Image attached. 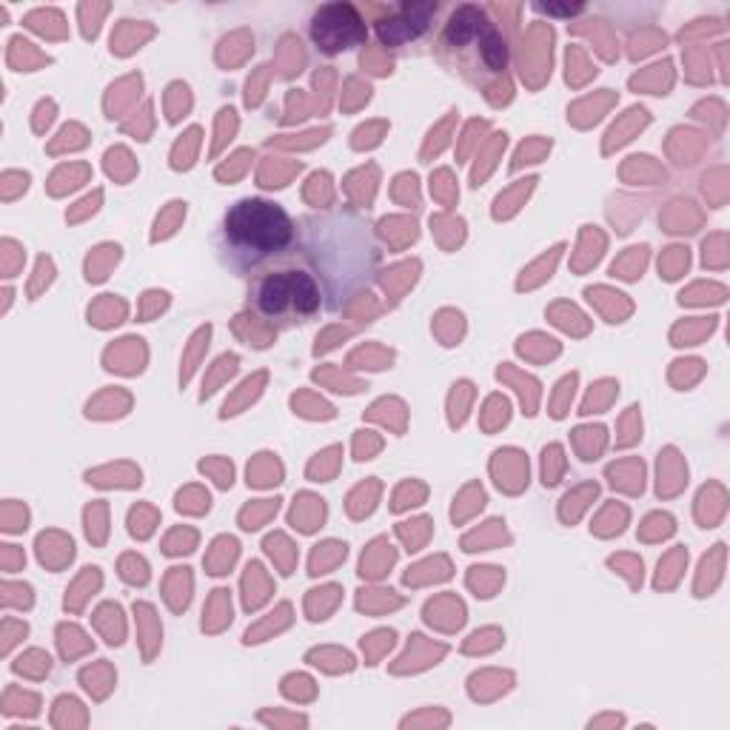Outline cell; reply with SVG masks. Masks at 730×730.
<instances>
[{
  "label": "cell",
  "mask_w": 730,
  "mask_h": 730,
  "mask_svg": "<svg viewBox=\"0 0 730 730\" xmlns=\"http://www.w3.org/2000/svg\"><path fill=\"white\" fill-rule=\"evenodd\" d=\"M379 257L382 251L368 231V222L354 211L308 214L297 222L294 262L305 265L317 277L331 311H339L371 282Z\"/></svg>",
  "instance_id": "6da1fadb"
},
{
  "label": "cell",
  "mask_w": 730,
  "mask_h": 730,
  "mask_svg": "<svg viewBox=\"0 0 730 730\" xmlns=\"http://www.w3.org/2000/svg\"><path fill=\"white\" fill-rule=\"evenodd\" d=\"M217 251L237 277H259L297 254V222L271 200L242 197L222 214Z\"/></svg>",
  "instance_id": "7a4b0ae2"
},
{
  "label": "cell",
  "mask_w": 730,
  "mask_h": 730,
  "mask_svg": "<svg viewBox=\"0 0 730 730\" xmlns=\"http://www.w3.org/2000/svg\"><path fill=\"white\" fill-rule=\"evenodd\" d=\"M436 57L456 68L473 86H508V43L485 9L473 3L453 6L436 34Z\"/></svg>",
  "instance_id": "3957f363"
},
{
  "label": "cell",
  "mask_w": 730,
  "mask_h": 730,
  "mask_svg": "<svg viewBox=\"0 0 730 730\" xmlns=\"http://www.w3.org/2000/svg\"><path fill=\"white\" fill-rule=\"evenodd\" d=\"M248 299L257 317L265 319L268 325L294 328L317 317L322 305V288L305 265L291 259L285 265H277L254 277Z\"/></svg>",
  "instance_id": "277c9868"
},
{
  "label": "cell",
  "mask_w": 730,
  "mask_h": 730,
  "mask_svg": "<svg viewBox=\"0 0 730 730\" xmlns=\"http://www.w3.org/2000/svg\"><path fill=\"white\" fill-rule=\"evenodd\" d=\"M308 34L319 54H339L354 46H362L368 29L365 17L354 3H325L311 14Z\"/></svg>",
  "instance_id": "5b68a950"
},
{
  "label": "cell",
  "mask_w": 730,
  "mask_h": 730,
  "mask_svg": "<svg viewBox=\"0 0 730 730\" xmlns=\"http://www.w3.org/2000/svg\"><path fill=\"white\" fill-rule=\"evenodd\" d=\"M436 11H439V3L388 6V11L376 20V37L382 46H405L411 40H419L431 29Z\"/></svg>",
  "instance_id": "8992f818"
},
{
  "label": "cell",
  "mask_w": 730,
  "mask_h": 730,
  "mask_svg": "<svg viewBox=\"0 0 730 730\" xmlns=\"http://www.w3.org/2000/svg\"><path fill=\"white\" fill-rule=\"evenodd\" d=\"M394 562V550L391 545H385L382 539H376L365 553H362V565H359V573L362 576H379L385 573V567Z\"/></svg>",
  "instance_id": "52a82bcc"
},
{
  "label": "cell",
  "mask_w": 730,
  "mask_h": 730,
  "mask_svg": "<svg viewBox=\"0 0 730 730\" xmlns=\"http://www.w3.org/2000/svg\"><path fill=\"white\" fill-rule=\"evenodd\" d=\"M117 257H120V248H117V245H103V248H97V251L88 257V265H86L88 279H103L106 271H108V265L117 262Z\"/></svg>",
  "instance_id": "ba28073f"
},
{
  "label": "cell",
  "mask_w": 730,
  "mask_h": 730,
  "mask_svg": "<svg viewBox=\"0 0 730 730\" xmlns=\"http://www.w3.org/2000/svg\"><path fill=\"white\" fill-rule=\"evenodd\" d=\"M345 556V545H336V542H328V545H319L311 556V573H325L331 565H336L339 559Z\"/></svg>",
  "instance_id": "9c48e42d"
},
{
  "label": "cell",
  "mask_w": 730,
  "mask_h": 730,
  "mask_svg": "<svg viewBox=\"0 0 730 730\" xmlns=\"http://www.w3.org/2000/svg\"><path fill=\"white\" fill-rule=\"evenodd\" d=\"M627 251H630L627 257H622L619 262H613V274H619V277H624V279H633V277L642 271V265H644V257H647L644 251H647V248L642 245V248H627Z\"/></svg>",
  "instance_id": "30bf717a"
},
{
  "label": "cell",
  "mask_w": 730,
  "mask_h": 730,
  "mask_svg": "<svg viewBox=\"0 0 730 730\" xmlns=\"http://www.w3.org/2000/svg\"><path fill=\"white\" fill-rule=\"evenodd\" d=\"M123 302H114L111 297L106 299V302H97L94 305V311H88V317H94V322L97 325H111V322H120V317H123Z\"/></svg>",
  "instance_id": "8fae6325"
},
{
  "label": "cell",
  "mask_w": 730,
  "mask_h": 730,
  "mask_svg": "<svg viewBox=\"0 0 730 730\" xmlns=\"http://www.w3.org/2000/svg\"><path fill=\"white\" fill-rule=\"evenodd\" d=\"M633 123H647L644 108H630V111H627V120H622V123H616V125L610 128V134H607V137H610V143H607V145H613V143H616V145H619V143H624V134H627V131H633Z\"/></svg>",
  "instance_id": "7c38bea8"
},
{
  "label": "cell",
  "mask_w": 730,
  "mask_h": 730,
  "mask_svg": "<svg viewBox=\"0 0 730 730\" xmlns=\"http://www.w3.org/2000/svg\"><path fill=\"white\" fill-rule=\"evenodd\" d=\"M684 265H687V251H684V248H667V254H664L662 262H659V268L664 271L667 279L679 277V271H682Z\"/></svg>",
  "instance_id": "4fadbf2b"
},
{
  "label": "cell",
  "mask_w": 730,
  "mask_h": 730,
  "mask_svg": "<svg viewBox=\"0 0 730 730\" xmlns=\"http://www.w3.org/2000/svg\"><path fill=\"white\" fill-rule=\"evenodd\" d=\"M234 371H237V356H234V354H225V356H220V359H217V371H214L211 382H208V385L202 388V399H205L208 394H214V388H217V379H222L225 374L231 376Z\"/></svg>",
  "instance_id": "5bb4252c"
},
{
  "label": "cell",
  "mask_w": 730,
  "mask_h": 730,
  "mask_svg": "<svg viewBox=\"0 0 730 730\" xmlns=\"http://www.w3.org/2000/svg\"><path fill=\"white\" fill-rule=\"evenodd\" d=\"M394 644V630H379V633H371L365 642H362V647L368 650V659H376L382 650H388Z\"/></svg>",
  "instance_id": "9a60e30c"
},
{
  "label": "cell",
  "mask_w": 730,
  "mask_h": 730,
  "mask_svg": "<svg viewBox=\"0 0 730 730\" xmlns=\"http://www.w3.org/2000/svg\"><path fill=\"white\" fill-rule=\"evenodd\" d=\"M277 510V499L274 502H265V505H254V508H245L242 510V528H259V522L265 516H271Z\"/></svg>",
  "instance_id": "2e32d148"
},
{
  "label": "cell",
  "mask_w": 730,
  "mask_h": 730,
  "mask_svg": "<svg viewBox=\"0 0 730 730\" xmlns=\"http://www.w3.org/2000/svg\"><path fill=\"white\" fill-rule=\"evenodd\" d=\"M26 662H29V664L17 662V664H14V670H20V673H31V676H43V673H48V656H43L40 650H31V653L26 656Z\"/></svg>",
  "instance_id": "e0dca14e"
},
{
  "label": "cell",
  "mask_w": 730,
  "mask_h": 730,
  "mask_svg": "<svg viewBox=\"0 0 730 730\" xmlns=\"http://www.w3.org/2000/svg\"><path fill=\"white\" fill-rule=\"evenodd\" d=\"M550 148V143H536V140H530V143H525L522 148H519V154H516V160H513V168H519L522 163H536L545 151Z\"/></svg>",
  "instance_id": "ac0fdd59"
},
{
  "label": "cell",
  "mask_w": 730,
  "mask_h": 730,
  "mask_svg": "<svg viewBox=\"0 0 730 730\" xmlns=\"http://www.w3.org/2000/svg\"><path fill=\"white\" fill-rule=\"evenodd\" d=\"M562 451H559V445H550V448H545V485H556L559 479V462H556V456H559Z\"/></svg>",
  "instance_id": "d6986e66"
},
{
  "label": "cell",
  "mask_w": 730,
  "mask_h": 730,
  "mask_svg": "<svg viewBox=\"0 0 730 730\" xmlns=\"http://www.w3.org/2000/svg\"><path fill=\"white\" fill-rule=\"evenodd\" d=\"M197 137H200V128H191V131L185 134V145L177 143V148H174V168L180 165V157H182V154H185V165H191V145L197 143Z\"/></svg>",
  "instance_id": "ffe728a7"
},
{
  "label": "cell",
  "mask_w": 730,
  "mask_h": 730,
  "mask_svg": "<svg viewBox=\"0 0 730 730\" xmlns=\"http://www.w3.org/2000/svg\"><path fill=\"white\" fill-rule=\"evenodd\" d=\"M128 565H131V570H123V576L128 579V582H145L148 579V570H145V562L143 559H125Z\"/></svg>",
  "instance_id": "44dd1931"
},
{
  "label": "cell",
  "mask_w": 730,
  "mask_h": 730,
  "mask_svg": "<svg viewBox=\"0 0 730 730\" xmlns=\"http://www.w3.org/2000/svg\"><path fill=\"white\" fill-rule=\"evenodd\" d=\"M51 117H54V103H51V100L40 103V106H37V117H34V128L43 131V128L51 123Z\"/></svg>",
  "instance_id": "7402d4cb"
},
{
  "label": "cell",
  "mask_w": 730,
  "mask_h": 730,
  "mask_svg": "<svg viewBox=\"0 0 730 730\" xmlns=\"http://www.w3.org/2000/svg\"><path fill=\"white\" fill-rule=\"evenodd\" d=\"M488 570L490 567H473V576H471V585L476 587V585H482V582H488ZM502 576H493V582L488 585V587H482V596H490V590L496 587V582H499Z\"/></svg>",
  "instance_id": "603a6c76"
},
{
  "label": "cell",
  "mask_w": 730,
  "mask_h": 730,
  "mask_svg": "<svg viewBox=\"0 0 730 730\" xmlns=\"http://www.w3.org/2000/svg\"><path fill=\"white\" fill-rule=\"evenodd\" d=\"M248 157H251V151H240V154H237V157H234V160H237V163H234V168H231V174H240V171H242V165H245V160H248ZM225 174H228V165H225V168H220V171H217V177H220V180H222V177H225Z\"/></svg>",
  "instance_id": "cb8c5ba5"
}]
</instances>
